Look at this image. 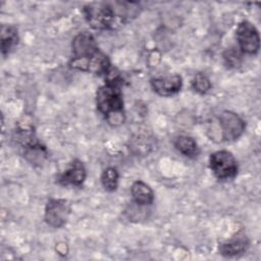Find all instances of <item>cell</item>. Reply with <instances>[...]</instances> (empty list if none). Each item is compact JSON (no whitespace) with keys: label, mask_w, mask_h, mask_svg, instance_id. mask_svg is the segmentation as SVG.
Listing matches in <instances>:
<instances>
[{"label":"cell","mask_w":261,"mask_h":261,"mask_svg":"<svg viewBox=\"0 0 261 261\" xmlns=\"http://www.w3.org/2000/svg\"><path fill=\"white\" fill-rule=\"evenodd\" d=\"M133 3L117 2V7L106 2L90 3L84 7V13L88 23L96 30H114L128 20L134 8H129ZM136 4V3H135ZM134 4V5H135Z\"/></svg>","instance_id":"6da1fadb"},{"label":"cell","mask_w":261,"mask_h":261,"mask_svg":"<svg viewBox=\"0 0 261 261\" xmlns=\"http://www.w3.org/2000/svg\"><path fill=\"white\" fill-rule=\"evenodd\" d=\"M110 72L107 75H109ZM120 85L121 81L118 75L110 74L106 83L101 86L96 93V105L98 110L103 114L108 123L114 126L123 123L125 119Z\"/></svg>","instance_id":"7a4b0ae2"},{"label":"cell","mask_w":261,"mask_h":261,"mask_svg":"<svg viewBox=\"0 0 261 261\" xmlns=\"http://www.w3.org/2000/svg\"><path fill=\"white\" fill-rule=\"evenodd\" d=\"M209 167L218 179L232 178L238 173V162L231 152L219 150L210 155Z\"/></svg>","instance_id":"3957f363"},{"label":"cell","mask_w":261,"mask_h":261,"mask_svg":"<svg viewBox=\"0 0 261 261\" xmlns=\"http://www.w3.org/2000/svg\"><path fill=\"white\" fill-rule=\"evenodd\" d=\"M71 48L73 57L69 63L89 60L101 52L94 36L88 32L79 33L72 40Z\"/></svg>","instance_id":"277c9868"},{"label":"cell","mask_w":261,"mask_h":261,"mask_svg":"<svg viewBox=\"0 0 261 261\" xmlns=\"http://www.w3.org/2000/svg\"><path fill=\"white\" fill-rule=\"evenodd\" d=\"M237 40L239 43V49L243 54L255 55L260 48V37L256 27L248 21L243 20L238 24Z\"/></svg>","instance_id":"5b68a950"},{"label":"cell","mask_w":261,"mask_h":261,"mask_svg":"<svg viewBox=\"0 0 261 261\" xmlns=\"http://www.w3.org/2000/svg\"><path fill=\"white\" fill-rule=\"evenodd\" d=\"M220 135L223 141L232 142L238 140L245 132L246 123L244 119L232 111H222L218 117Z\"/></svg>","instance_id":"8992f818"},{"label":"cell","mask_w":261,"mask_h":261,"mask_svg":"<svg viewBox=\"0 0 261 261\" xmlns=\"http://www.w3.org/2000/svg\"><path fill=\"white\" fill-rule=\"evenodd\" d=\"M71 212L70 204L65 199H50L48 200L44 219L48 225L54 228L62 227L68 220Z\"/></svg>","instance_id":"52a82bcc"},{"label":"cell","mask_w":261,"mask_h":261,"mask_svg":"<svg viewBox=\"0 0 261 261\" xmlns=\"http://www.w3.org/2000/svg\"><path fill=\"white\" fill-rule=\"evenodd\" d=\"M150 84L155 93L163 97H168L176 94L181 89L182 79L179 74H172L152 79Z\"/></svg>","instance_id":"ba28073f"},{"label":"cell","mask_w":261,"mask_h":261,"mask_svg":"<svg viewBox=\"0 0 261 261\" xmlns=\"http://www.w3.org/2000/svg\"><path fill=\"white\" fill-rule=\"evenodd\" d=\"M86 176L87 170L84 163L79 159H74L67 169L59 175L58 182L62 186L81 187L84 184Z\"/></svg>","instance_id":"9c48e42d"},{"label":"cell","mask_w":261,"mask_h":261,"mask_svg":"<svg viewBox=\"0 0 261 261\" xmlns=\"http://www.w3.org/2000/svg\"><path fill=\"white\" fill-rule=\"evenodd\" d=\"M249 247V240L245 232L240 231L234 237H232L230 240L222 243L218 247L219 254L226 257L237 256L244 252Z\"/></svg>","instance_id":"30bf717a"},{"label":"cell","mask_w":261,"mask_h":261,"mask_svg":"<svg viewBox=\"0 0 261 261\" xmlns=\"http://www.w3.org/2000/svg\"><path fill=\"white\" fill-rule=\"evenodd\" d=\"M133 200L136 205L148 206L154 201V192L149 185L142 180H136L130 188Z\"/></svg>","instance_id":"8fae6325"},{"label":"cell","mask_w":261,"mask_h":261,"mask_svg":"<svg viewBox=\"0 0 261 261\" xmlns=\"http://www.w3.org/2000/svg\"><path fill=\"white\" fill-rule=\"evenodd\" d=\"M18 43L17 30L12 25L1 27V52L3 55L8 54Z\"/></svg>","instance_id":"7c38bea8"},{"label":"cell","mask_w":261,"mask_h":261,"mask_svg":"<svg viewBox=\"0 0 261 261\" xmlns=\"http://www.w3.org/2000/svg\"><path fill=\"white\" fill-rule=\"evenodd\" d=\"M175 148L187 157H196L199 154V147L197 142L188 136H178L173 142Z\"/></svg>","instance_id":"4fadbf2b"},{"label":"cell","mask_w":261,"mask_h":261,"mask_svg":"<svg viewBox=\"0 0 261 261\" xmlns=\"http://www.w3.org/2000/svg\"><path fill=\"white\" fill-rule=\"evenodd\" d=\"M119 173L114 167H107L101 174V184L107 192H114L118 187Z\"/></svg>","instance_id":"5bb4252c"},{"label":"cell","mask_w":261,"mask_h":261,"mask_svg":"<svg viewBox=\"0 0 261 261\" xmlns=\"http://www.w3.org/2000/svg\"><path fill=\"white\" fill-rule=\"evenodd\" d=\"M223 59H224L225 64L228 67L236 68V67H239L242 63L243 53L241 52V50L239 48L230 47L223 52Z\"/></svg>","instance_id":"9a60e30c"},{"label":"cell","mask_w":261,"mask_h":261,"mask_svg":"<svg viewBox=\"0 0 261 261\" xmlns=\"http://www.w3.org/2000/svg\"><path fill=\"white\" fill-rule=\"evenodd\" d=\"M192 87L196 92L206 94L211 89V82L204 73H197L192 80Z\"/></svg>","instance_id":"2e32d148"}]
</instances>
